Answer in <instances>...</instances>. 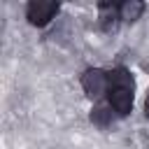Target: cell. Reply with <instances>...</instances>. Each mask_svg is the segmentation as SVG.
I'll list each match as a JSON object with an SVG mask.
<instances>
[{"label": "cell", "mask_w": 149, "mask_h": 149, "mask_svg": "<svg viewBox=\"0 0 149 149\" xmlns=\"http://www.w3.org/2000/svg\"><path fill=\"white\" fill-rule=\"evenodd\" d=\"M81 88H84V93L88 98L98 100L109 91V74L105 70H100V68H88L81 74Z\"/></svg>", "instance_id": "cell-1"}, {"label": "cell", "mask_w": 149, "mask_h": 149, "mask_svg": "<svg viewBox=\"0 0 149 149\" xmlns=\"http://www.w3.org/2000/svg\"><path fill=\"white\" fill-rule=\"evenodd\" d=\"M109 95V107L119 114V116H126L130 109H133V100H135V88H128V86H109L107 91Z\"/></svg>", "instance_id": "cell-3"}, {"label": "cell", "mask_w": 149, "mask_h": 149, "mask_svg": "<svg viewBox=\"0 0 149 149\" xmlns=\"http://www.w3.org/2000/svg\"><path fill=\"white\" fill-rule=\"evenodd\" d=\"M144 114H147V119H149V95H147V102H144Z\"/></svg>", "instance_id": "cell-7"}, {"label": "cell", "mask_w": 149, "mask_h": 149, "mask_svg": "<svg viewBox=\"0 0 149 149\" xmlns=\"http://www.w3.org/2000/svg\"><path fill=\"white\" fill-rule=\"evenodd\" d=\"M121 16H119V5H112V2H100L98 5V23L105 33H112L116 30Z\"/></svg>", "instance_id": "cell-4"}, {"label": "cell", "mask_w": 149, "mask_h": 149, "mask_svg": "<svg viewBox=\"0 0 149 149\" xmlns=\"http://www.w3.org/2000/svg\"><path fill=\"white\" fill-rule=\"evenodd\" d=\"M58 9H61V7H58V2H54V0H30L28 7H26V19H28V23L42 28V26H47L51 19H56Z\"/></svg>", "instance_id": "cell-2"}, {"label": "cell", "mask_w": 149, "mask_h": 149, "mask_svg": "<svg viewBox=\"0 0 149 149\" xmlns=\"http://www.w3.org/2000/svg\"><path fill=\"white\" fill-rule=\"evenodd\" d=\"M142 14H144V2H140V0H126V2L119 5V16L126 23L137 21Z\"/></svg>", "instance_id": "cell-5"}, {"label": "cell", "mask_w": 149, "mask_h": 149, "mask_svg": "<svg viewBox=\"0 0 149 149\" xmlns=\"http://www.w3.org/2000/svg\"><path fill=\"white\" fill-rule=\"evenodd\" d=\"M91 121L100 128H107L109 121H112V107L109 105H95L91 109Z\"/></svg>", "instance_id": "cell-6"}]
</instances>
